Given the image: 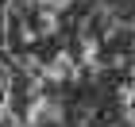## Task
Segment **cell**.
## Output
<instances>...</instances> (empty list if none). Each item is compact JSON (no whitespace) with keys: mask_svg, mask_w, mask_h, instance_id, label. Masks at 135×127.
<instances>
[{"mask_svg":"<svg viewBox=\"0 0 135 127\" xmlns=\"http://www.w3.org/2000/svg\"><path fill=\"white\" fill-rule=\"evenodd\" d=\"M120 104H124V112L135 108V81H124V85H120Z\"/></svg>","mask_w":135,"mask_h":127,"instance_id":"cell-4","label":"cell"},{"mask_svg":"<svg viewBox=\"0 0 135 127\" xmlns=\"http://www.w3.org/2000/svg\"><path fill=\"white\" fill-rule=\"evenodd\" d=\"M131 31H135V19H131Z\"/></svg>","mask_w":135,"mask_h":127,"instance_id":"cell-6","label":"cell"},{"mask_svg":"<svg viewBox=\"0 0 135 127\" xmlns=\"http://www.w3.org/2000/svg\"><path fill=\"white\" fill-rule=\"evenodd\" d=\"M124 127H135V108H131V112H124Z\"/></svg>","mask_w":135,"mask_h":127,"instance_id":"cell-5","label":"cell"},{"mask_svg":"<svg viewBox=\"0 0 135 127\" xmlns=\"http://www.w3.org/2000/svg\"><path fill=\"white\" fill-rule=\"evenodd\" d=\"M42 77L46 81H81V69H77V62H73V54H54V62L42 65Z\"/></svg>","mask_w":135,"mask_h":127,"instance_id":"cell-1","label":"cell"},{"mask_svg":"<svg viewBox=\"0 0 135 127\" xmlns=\"http://www.w3.org/2000/svg\"><path fill=\"white\" fill-rule=\"evenodd\" d=\"M81 62L93 69V73H100V39H97L93 31H81Z\"/></svg>","mask_w":135,"mask_h":127,"instance_id":"cell-2","label":"cell"},{"mask_svg":"<svg viewBox=\"0 0 135 127\" xmlns=\"http://www.w3.org/2000/svg\"><path fill=\"white\" fill-rule=\"evenodd\" d=\"M39 35H54L58 31V12H50V8H42V16H39Z\"/></svg>","mask_w":135,"mask_h":127,"instance_id":"cell-3","label":"cell"}]
</instances>
